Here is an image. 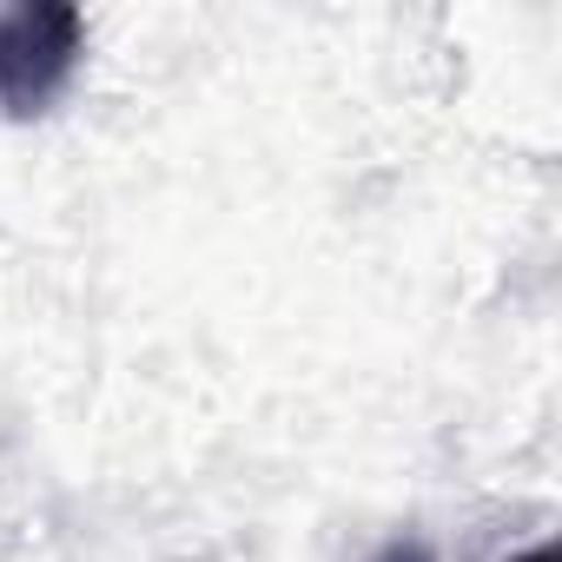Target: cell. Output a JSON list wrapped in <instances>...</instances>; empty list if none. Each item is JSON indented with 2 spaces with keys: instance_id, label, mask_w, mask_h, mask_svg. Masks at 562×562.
I'll return each mask as SVG.
<instances>
[{
  "instance_id": "6da1fadb",
  "label": "cell",
  "mask_w": 562,
  "mask_h": 562,
  "mask_svg": "<svg viewBox=\"0 0 562 562\" xmlns=\"http://www.w3.org/2000/svg\"><path fill=\"white\" fill-rule=\"evenodd\" d=\"M80 41L87 21L74 8H8L0 14V106L8 113H47V100H60V87L80 67Z\"/></svg>"
},
{
  "instance_id": "7a4b0ae2",
  "label": "cell",
  "mask_w": 562,
  "mask_h": 562,
  "mask_svg": "<svg viewBox=\"0 0 562 562\" xmlns=\"http://www.w3.org/2000/svg\"><path fill=\"white\" fill-rule=\"evenodd\" d=\"M378 562H430V549H417V542H391Z\"/></svg>"
},
{
  "instance_id": "3957f363",
  "label": "cell",
  "mask_w": 562,
  "mask_h": 562,
  "mask_svg": "<svg viewBox=\"0 0 562 562\" xmlns=\"http://www.w3.org/2000/svg\"><path fill=\"white\" fill-rule=\"evenodd\" d=\"M522 562H555V549H529V555H522Z\"/></svg>"
}]
</instances>
